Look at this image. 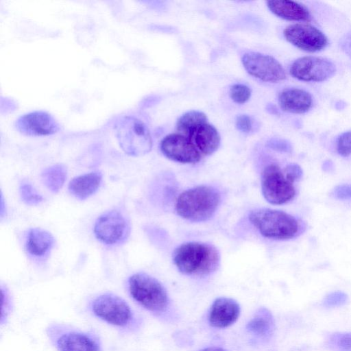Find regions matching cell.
<instances>
[{
  "label": "cell",
  "mask_w": 351,
  "mask_h": 351,
  "mask_svg": "<svg viewBox=\"0 0 351 351\" xmlns=\"http://www.w3.org/2000/svg\"><path fill=\"white\" fill-rule=\"evenodd\" d=\"M219 254L210 244L187 242L178 246L173 254V261L184 274L204 276L215 271L219 264Z\"/></svg>",
  "instance_id": "obj_1"
},
{
  "label": "cell",
  "mask_w": 351,
  "mask_h": 351,
  "mask_svg": "<svg viewBox=\"0 0 351 351\" xmlns=\"http://www.w3.org/2000/svg\"><path fill=\"white\" fill-rule=\"evenodd\" d=\"M221 201L219 191L213 186H197L180 194L175 204L176 213L182 218L194 222L210 219Z\"/></svg>",
  "instance_id": "obj_2"
},
{
  "label": "cell",
  "mask_w": 351,
  "mask_h": 351,
  "mask_svg": "<svg viewBox=\"0 0 351 351\" xmlns=\"http://www.w3.org/2000/svg\"><path fill=\"white\" fill-rule=\"evenodd\" d=\"M249 220L263 237L276 240L293 239L304 226L295 217L281 210L258 208L249 214Z\"/></svg>",
  "instance_id": "obj_3"
},
{
  "label": "cell",
  "mask_w": 351,
  "mask_h": 351,
  "mask_svg": "<svg viewBox=\"0 0 351 351\" xmlns=\"http://www.w3.org/2000/svg\"><path fill=\"white\" fill-rule=\"evenodd\" d=\"M128 288L132 298L148 311L160 313L166 310L167 292L155 278L145 273L135 274L129 278Z\"/></svg>",
  "instance_id": "obj_4"
},
{
  "label": "cell",
  "mask_w": 351,
  "mask_h": 351,
  "mask_svg": "<svg viewBox=\"0 0 351 351\" xmlns=\"http://www.w3.org/2000/svg\"><path fill=\"white\" fill-rule=\"evenodd\" d=\"M116 136L121 149L128 155L140 156L152 148V138L145 124L133 117H125L115 125Z\"/></svg>",
  "instance_id": "obj_5"
},
{
  "label": "cell",
  "mask_w": 351,
  "mask_h": 351,
  "mask_svg": "<svg viewBox=\"0 0 351 351\" xmlns=\"http://www.w3.org/2000/svg\"><path fill=\"white\" fill-rule=\"evenodd\" d=\"M261 190L265 199L275 205L289 202L296 193L293 182L287 178L285 172L276 164L268 165L264 168Z\"/></svg>",
  "instance_id": "obj_6"
},
{
  "label": "cell",
  "mask_w": 351,
  "mask_h": 351,
  "mask_svg": "<svg viewBox=\"0 0 351 351\" xmlns=\"http://www.w3.org/2000/svg\"><path fill=\"white\" fill-rule=\"evenodd\" d=\"M93 313L114 326L124 327L132 319V312L125 300L112 293L99 295L91 303Z\"/></svg>",
  "instance_id": "obj_7"
},
{
  "label": "cell",
  "mask_w": 351,
  "mask_h": 351,
  "mask_svg": "<svg viewBox=\"0 0 351 351\" xmlns=\"http://www.w3.org/2000/svg\"><path fill=\"white\" fill-rule=\"evenodd\" d=\"M241 62L250 75L261 81L276 83L287 77L282 64L271 56L250 51L243 55Z\"/></svg>",
  "instance_id": "obj_8"
},
{
  "label": "cell",
  "mask_w": 351,
  "mask_h": 351,
  "mask_svg": "<svg viewBox=\"0 0 351 351\" xmlns=\"http://www.w3.org/2000/svg\"><path fill=\"white\" fill-rule=\"evenodd\" d=\"M130 231L129 221L124 215L117 210L102 214L98 217L94 226L96 237L108 245L123 242L128 237Z\"/></svg>",
  "instance_id": "obj_9"
},
{
  "label": "cell",
  "mask_w": 351,
  "mask_h": 351,
  "mask_svg": "<svg viewBox=\"0 0 351 351\" xmlns=\"http://www.w3.org/2000/svg\"><path fill=\"white\" fill-rule=\"evenodd\" d=\"M290 74L304 82H323L332 77L336 72L335 65L328 59L317 56H304L291 64Z\"/></svg>",
  "instance_id": "obj_10"
},
{
  "label": "cell",
  "mask_w": 351,
  "mask_h": 351,
  "mask_svg": "<svg viewBox=\"0 0 351 351\" xmlns=\"http://www.w3.org/2000/svg\"><path fill=\"white\" fill-rule=\"evenodd\" d=\"M285 39L305 51L316 52L324 49L328 43L326 36L319 29L307 23H295L283 31Z\"/></svg>",
  "instance_id": "obj_11"
},
{
  "label": "cell",
  "mask_w": 351,
  "mask_h": 351,
  "mask_svg": "<svg viewBox=\"0 0 351 351\" xmlns=\"http://www.w3.org/2000/svg\"><path fill=\"white\" fill-rule=\"evenodd\" d=\"M160 148L165 157L183 164H195L204 158L188 137L178 132L165 136Z\"/></svg>",
  "instance_id": "obj_12"
},
{
  "label": "cell",
  "mask_w": 351,
  "mask_h": 351,
  "mask_svg": "<svg viewBox=\"0 0 351 351\" xmlns=\"http://www.w3.org/2000/svg\"><path fill=\"white\" fill-rule=\"evenodd\" d=\"M16 128L21 133L28 136H48L56 133L60 126L55 119L44 111H34L19 117L16 121Z\"/></svg>",
  "instance_id": "obj_13"
},
{
  "label": "cell",
  "mask_w": 351,
  "mask_h": 351,
  "mask_svg": "<svg viewBox=\"0 0 351 351\" xmlns=\"http://www.w3.org/2000/svg\"><path fill=\"white\" fill-rule=\"evenodd\" d=\"M240 312V306L234 299L217 298L213 302L209 311V324L217 328L228 327L237 320Z\"/></svg>",
  "instance_id": "obj_14"
},
{
  "label": "cell",
  "mask_w": 351,
  "mask_h": 351,
  "mask_svg": "<svg viewBox=\"0 0 351 351\" xmlns=\"http://www.w3.org/2000/svg\"><path fill=\"white\" fill-rule=\"evenodd\" d=\"M186 137L191 140L204 157L215 152L221 142L217 130L208 122L198 125Z\"/></svg>",
  "instance_id": "obj_15"
},
{
  "label": "cell",
  "mask_w": 351,
  "mask_h": 351,
  "mask_svg": "<svg viewBox=\"0 0 351 351\" xmlns=\"http://www.w3.org/2000/svg\"><path fill=\"white\" fill-rule=\"evenodd\" d=\"M278 104L283 111L303 114L312 107L313 98L308 92L303 89L289 88L279 93Z\"/></svg>",
  "instance_id": "obj_16"
},
{
  "label": "cell",
  "mask_w": 351,
  "mask_h": 351,
  "mask_svg": "<svg viewBox=\"0 0 351 351\" xmlns=\"http://www.w3.org/2000/svg\"><path fill=\"white\" fill-rule=\"evenodd\" d=\"M269 10L276 16L288 21H308L311 15L308 10L302 4L288 0L267 1Z\"/></svg>",
  "instance_id": "obj_17"
},
{
  "label": "cell",
  "mask_w": 351,
  "mask_h": 351,
  "mask_svg": "<svg viewBox=\"0 0 351 351\" xmlns=\"http://www.w3.org/2000/svg\"><path fill=\"white\" fill-rule=\"evenodd\" d=\"M102 175L99 171L85 173L74 178L69 184V191L79 199H85L93 195L99 189Z\"/></svg>",
  "instance_id": "obj_18"
},
{
  "label": "cell",
  "mask_w": 351,
  "mask_h": 351,
  "mask_svg": "<svg viewBox=\"0 0 351 351\" xmlns=\"http://www.w3.org/2000/svg\"><path fill=\"white\" fill-rule=\"evenodd\" d=\"M59 351H99L98 345L89 336L80 332H68L56 341Z\"/></svg>",
  "instance_id": "obj_19"
},
{
  "label": "cell",
  "mask_w": 351,
  "mask_h": 351,
  "mask_svg": "<svg viewBox=\"0 0 351 351\" xmlns=\"http://www.w3.org/2000/svg\"><path fill=\"white\" fill-rule=\"evenodd\" d=\"M54 243L53 236L41 228H32L29 230L26 247L27 252L36 257L45 255L52 247Z\"/></svg>",
  "instance_id": "obj_20"
},
{
  "label": "cell",
  "mask_w": 351,
  "mask_h": 351,
  "mask_svg": "<svg viewBox=\"0 0 351 351\" xmlns=\"http://www.w3.org/2000/svg\"><path fill=\"white\" fill-rule=\"evenodd\" d=\"M247 328L259 337L271 335L274 328V321L270 311L265 308H260L248 322Z\"/></svg>",
  "instance_id": "obj_21"
},
{
  "label": "cell",
  "mask_w": 351,
  "mask_h": 351,
  "mask_svg": "<svg viewBox=\"0 0 351 351\" xmlns=\"http://www.w3.org/2000/svg\"><path fill=\"white\" fill-rule=\"evenodd\" d=\"M67 171L64 166L56 165L46 168L41 173V178L45 186L51 192L57 193L62 187Z\"/></svg>",
  "instance_id": "obj_22"
},
{
  "label": "cell",
  "mask_w": 351,
  "mask_h": 351,
  "mask_svg": "<svg viewBox=\"0 0 351 351\" xmlns=\"http://www.w3.org/2000/svg\"><path fill=\"white\" fill-rule=\"evenodd\" d=\"M208 122V118L203 112L190 110L183 114L176 123L177 132L188 136L198 125Z\"/></svg>",
  "instance_id": "obj_23"
},
{
  "label": "cell",
  "mask_w": 351,
  "mask_h": 351,
  "mask_svg": "<svg viewBox=\"0 0 351 351\" xmlns=\"http://www.w3.org/2000/svg\"><path fill=\"white\" fill-rule=\"evenodd\" d=\"M20 195L22 200L28 205L38 204L43 200V197L34 186L27 181H23L19 186Z\"/></svg>",
  "instance_id": "obj_24"
},
{
  "label": "cell",
  "mask_w": 351,
  "mask_h": 351,
  "mask_svg": "<svg viewBox=\"0 0 351 351\" xmlns=\"http://www.w3.org/2000/svg\"><path fill=\"white\" fill-rule=\"evenodd\" d=\"M230 96L235 103L243 104L250 98L251 89L245 84H236L230 87Z\"/></svg>",
  "instance_id": "obj_25"
},
{
  "label": "cell",
  "mask_w": 351,
  "mask_h": 351,
  "mask_svg": "<svg viewBox=\"0 0 351 351\" xmlns=\"http://www.w3.org/2000/svg\"><path fill=\"white\" fill-rule=\"evenodd\" d=\"M337 151L343 157L351 154V131L345 132L339 136L337 140Z\"/></svg>",
  "instance_id": "obj_26"
},
{
  "label": "cell",
  "mask_w": 351,
  "mask_h": 351,
  "mask_svg": "<svg viewBox=\"0 0 351 351\" xmlns=\"http://www.w3.org/2000/svg\"><path fill=\"white\" fill-rule=\"evenodd\" d=\"M332 341L339 351H351V332L335 335Z\"/></svg>",
  "instance_id": "obj_27"
},
{
  "label": "cell",
  "mask_w": 351,
  "mask_h": 351,
  "mask_svg": "<svg viewBox=\"0 0 351 351\" xmlns=\"http://www.w3.org/2000/svg\"><path fill=\"white\" fill-rule=\"evenodd\" d=\"M332 195L338 199H351V184H342L336 186L331 193Z\"/></svg>",
  "instance_id": "obj_28"
},
{
  "label": "cell",
  "mask_w": 351,
  "mask_h": 351,
  "mask_svg": "<svg viewBox=\"0 0 351 351\" xmlns=\"http://www.w3.org/2000/svg\"><path fill=\"white\" fill-rule=\"evenodd\" d=\"M284 172L287 178L292 182L300 180L303 174L302 168L295 163L288 165L285 168Z\"/></svg>",
  "instance_id": "obj_29"
},
{
  "label": "cell",
  "mask_w": 351,
  "mask_h": 351,
  "mask_svg": "<svg viewBox=\"0 0 351 351\" xmlns=\"http://www.w3.org/2000/svg\"><path fill=\"white\" fill-rule=\"evenodd\" d=\"M268 145L272 149L280 152H290L292 149L291 143L285 139L272 138L268 142Z\"/></svg>",
  "instance_id": "obj_30"
},
{
  "label": "cell",
  "mask_w": 351,
  "mask_h": 351,
  "mask_svg": "<svg viewBox=\"0 0 351 351\" xmlns=\"http://www.w3.org/2000/svg\"><path fill=\"white\" fill-rule=\"evenodd\" d=\"M237 128L245 133H247L252 130V123L250 117L246 114H241L236 119Z\"/></svg>",
  "instance_id": "obj_31"
},
{
  "label": "cell",
  "mask_w": 351,
  "mask_h": 351,
  "mask_svg": "<svg viewBox=\"0 0 351 351\" xmlns=\"http://www.w3.org/2000/svg\"><path fill=\"white\" fill-rule=\"evenodd\" d=\"M346 295L342 292L332 293L327 296L326 303L328 305H338L343 303L346 300Z\"/></svg>",
  "instance_id": "obj_32"
},
{
  "label": "cell",
  "mask_w": 351,
  "mask_h": 351,
  "mask_svg": "<svg viewBox=\"0 0 351 351\" xmlns=\"http://www.w3.org/2000/svg\"><path fill=\"white\" fill-rule=\"evenodd\" d=\"M339 46L341 50L351 58V32H347L341 38Z\"/></svg>",
  "instance_id": "obj_33"
},
{
  "label": "cell",
  "mask_w": 351,
  "mask_h": 351,
  "mask_svg": "<svg viewBox=\"0 0 351 351\" xmlns=\"http://www.w3.org/2000/svg\"><path fill=\"white\" fill-rule=\"evenodd\" d=\"M199 351H227V350L222 348H220V347L213 346V347H208V348L202 349Z\"/></svg>",
  "instance_id": "obj_34"
},
{
  "label": "cell",
  "mask_w": 351,
  "mask_h": 351,
  "mask_svg": "<svg viewBox=\"0 0 351 351\" xmlns=\"http://www.w3.org/2000/svg\"><path fill=\"white\" fill-rule=\"evenodd\" d=\"M323 167L324 171H330V169L332 168V164L330 161H326V162L324 163Z\"/></svg>",
  "instance_id": "obj_35"
},
{
  "label": "cell",
  "mask_w": 351,
  "mask_h": 351,
  "mask_svg": "<svg viewBox=\"0 0 351 351\" xmlns=\"http://www.w3.org/2000/svg\"><path fill=\"white\" fill-rule=\"evenodd\" d=\"M335 107L338 110H341L343 108H344L345 107V103L341 101H339L336 103L335 104Z\"/></svg>",
  "instance_id": "obj_36"
}]
</instances>
